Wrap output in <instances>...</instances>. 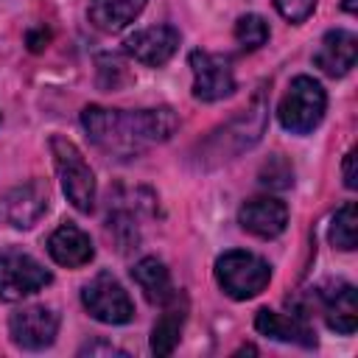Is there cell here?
I'll return each mask as SVG.
<instances>
[{
  "instance_id": "6da1fadb",
  "label": "cell",
  "mask_w": 358,
  "mask_h": 358,
  "mask_svg": "<svg viewBox=\"0 0 358 358\" xmlns=\"http://www.w3.org/2000/svg\"><path fill=\"white\" fill-rule=\"evenodd\" d=\"M81 126L101 151L117 159H131L145 148L165 143L176 131V115L168 106L137 112L87 106L81 112Z\"/></svg>"
},
{
  "instance_id": "7a4b0ae2",
  "label": "cell",
  "mask_w": 358,
  "mask_h": 358,
  "mask_svg": "<svg viewBox=\"0 0 358 358\" xmlns=\"http://www.w3.org/2000/svg\"><path fill=\"white\" fill-rule=\"evenodd\" d=\"M324 109H327V95H324L322 84L313 81L310 76H296L288 84V90L277 106V117L285 131L308 134L322 123Z\"/></svg>"
},
{
  "instance_id": "3957f363",
  "label": "cell",
  "mask_w": 358,
  "mask_h": 358,
  "mask_svg": "<svg viewBox=\"0 0 358 358\" xmlns=\"http://www.w3.org/2000/svg\"><path fill=\"white\" fill-rule=\"evenodd\" d=\"M50 151H53L56 173H59L67 201L78 213H90L95 207V176H92V168L87 165L84 154L76 148L73 140L59 137V134L50 137Z\"/></svg>"
},
{
  "instance_id": "277c9868",
  "label": "cell",
  "mask_w": 358,
  "mask_h": 358,
  "mask_svg": "<svg viewBox=\"0 0 358 358\" xmlns=\"http://www.w3.org/2000/svg\"><path fill=\"white\" fill-rule=\"evenodd\" d=\"M215 280L224 288L227 296L232 299H252L257 296L268 280H271V268L263 257L243 252V249H232L224 252L215 260Z\"/></svg>"
},
{
  "instance_id": "5b68a950",
  "label": "cell",
  "mask_w": 358,
  "mask_h": 358,
  "mask_svg": "<svg viewBox=\"0 0 358 358\" xmlns=\"http://www.w3.org/2000/svg\"><path fill=\"white\" fill-rule=\"evenodd\" d=\"M81 302L90 310V316L103 324H126L134 316V305H131L126 288L109 271L95 274L81 288Z\"/></svg>"
},
{
  "instance_id": "8992f818",
  "label": "cell",
  "mask_w": 358,
  "mask_h": 358,
  "mask_svg": "<svg viewBox=\"0 0 358 358\" xmlns=\"http://www.w3.org/2000/svg\"><path fill=\"white\" fill-rule=\"evenodd\" d=\"M50 282V271L31 255L17 249L0 252V299L17 302Z\"/></svg>"
},
{
  "instance_id": "52a82bcc",
  "label": "cell",
  "mask_w": 358,
  "mask_h": 358,
  "mask_svg": "<svg viewBox=\"0 0 358 358\" xmlns=\"http://www.w3.org/2000/svg\"><path fill=\"white\" fill-rule=\"evenodd\" d=\"M263 126H266V103H263V98H255V103L249 109H243L235 120H229L224 129H218L210 137L207 148L213 151V157L229 159L232 154H238L243 148H252L260 140Z\"/></svg>"
},
{
  "instance_id": "ba28073f",
  "label": "cell",
  "mask_w": 358,
  "mask_h": 358,
  "mask_svg": "<svg viewBox=\"0 0 358 358\" xmlns=\"http://www.w3.org/2000/svg\"><path fill=\"white\" fill-rule=\"evenodd\" d=\"M190 70H193V98L196 101H221L235 92V76L227 59L207 53V50H193L190 53Z\"/></svg>"
},
{
  "instance_id": "9c48e42d",
  "label": "cell",
  "mask_w": 358,
  "mask_h": 358,
  "mask_svg": "<svg viewBox=\"0 0 358 358\" xmlns=\"http://www.w3.org/2000/svg\"><path fill=\"white\" fill-rule=\"evenodd\" d=\"M8 333L22 350H45L59 333V316L45 305H28L8 319Z\"/></svg>"
},
{
  "instance_id": "30bf717a",
  "label": "cell",
  "mask_w": 358,
  "mask_h": 358,
  "mask_svg": "<svg viewBox=\"0 0 358 358\" xmlns=\"http://www.w3.org/2000/svg\"><path fill=\"white\" fill-rule=\"evenodd\" d=\"M48 213V187L42 182H25L8 190L0 201V215L17 229L34 227Z\"/></svg>"
},
{
  "instance_id": "8fae6325",
  "label": "cell",
  "mask_w": 358,
  "mask_h": 358,
  "mask_svg": "<svg viewBox=\"0 0 358 358\" xmlns=\"http://www.w3.org/2000/svg\"><path fill=\"white\" fill-rule=\"evenodd\" d=\"M179 48V31L171 25H151L140 28L131 36H126V50L145 67H159L165 64Z\"/></svg>"
},
{
  "instance_id": "7c38bea8",
  "label": "cell",
  "mask_w": 358,
  "mask_h": 358,
  "mask_svg": "<svg viewBox=\"0 0 358 358\" xmlns=\"http://www.w3.org/2000/svg\"><path fill=\"white\" fill-rule=\"evenodd\" d=\"M238 221L257 238H277L288 224V207L274 196H255L241 207Z\"/></svg>"
},
{
  "instance_id": "4fadbf2b",
  "label": "cell",
  "mask_w": 358,
  "mask_h": 358,
  "mask_svg": "<svg viewBox=\"0 0 358 358\" xmlns=\"http://www.w3.org/2000/svg\"><path fill=\"white\" fill-rule=\"evenodd\" d=\"M355 59H358V39L352 31H344V28L327 31L319 42L316 56H313L316 67L333 78L347 76L355 67Z\"/></svg>"
},
{
  "instance_id": "5bb4252c",
  "label": "cell",
  "mask_w": 358,
  "mask_h": 358,
  "mask_svg": "<svg viewBox=\"0 0 358 358\" xmlns=\"http://www.w3.org/2000/svg\"><path fill=\"white\" fill-rule=\"evenodd\" d=\"M48 252L59 266H67V268L87 266L95 255L90 235L76 224H62L59 229H53V235L48 238Z\"/></svg>"
},
{
  "instance_id": "9a60e30c",
  "label": "cell",
  "mask_w": 358,
  "mask_h": 358,
  "mask_svg": "<svg viewBox=\"0 0 358 358\" xmlns=\"http://www.w3.org/2000/svg\"><path fill=\"white\" fill-rule=\"evenodd\" d=\"M255 330L260 336H268L274 341H294L299 347H313L316 344V336L313 330L305 324L302 313H277V310H268V308H260L257 316H255Z\"/></svg>"
},
{
  "instance_id": "2e32d148",
  "label": "cell",
  "mask_w": 358,
  "mask_h": 358,
  "mask_svg": "<svg viewBox=\"0 0 358 358\" xmlns=\"http://www.w3.org/2000/svg\"><path fill=\"white\" fill-rule=\"evenodd\" d=\"M322 313L330 330L336 333H355L358 327V294L350 282H338L336 288L322 294Z\"/></svg>"
},
{
  "instance_id": "e0dca14e",
  "label": "cell",
  "mask_w": 358,
  "mask_h": 358,
  "mask_svg": "<svg viewBox=\"0 0 358 358\" xmlns=\"http://www.w3.org/2000/svg\"><path fill=\"white\" fill-rule=\"evenodd\" d=\"M131 277H134V282L140 285L143 296H145L151 305H165V302L176 294V288H173V282H171V274H168L165 263L157 260V257H143L140 263H134Z\"/></svg>"
},
{
  "instance_id": "ac0fdd59",
  "label": "cell",
  "mask_w": 358,
  "mask_h": 358,
  "mask_svg": "<svg viewBox=\"0 0 358 358\" xmlns=\"http://www.w3.org/2000/svg\"><path fill=\"white\" fill-rule=\"evenodd\" d=\"M162 308H165V313L157 319V324L151 330V350H154V355H171L173 347L179 344L187 302H185V296L179 299V294H173Z\"/></svg>"
},
{
  "instance_id": "d6986e66",
  "label": "cell",
  "mask_w": 358,
  "mask_h": 358,
  "mask_svg": "<svg viewBox=\"0 0 358 358\" xmlns=\"http://www.w3.org/2000/svg\"><path fill=\"white\" fill-rule=\"evenodd\" d=\"M145 0H90V22L98 31H123L143 11Z\"/></svg>"
},
{
  "instance_id": "ffe728a7",
  "label": "cell",
  "mask_w": 358,
  "mask_h": 358,
  "mask_svg": "<svg viewBox=\"0 0 358 358\" xmlns=\"http://www.w3.org/2000/svg\"><path fill=\"white\" fill-rule=\"evenodd\" d=\"M330 243L336 249H344V252L355 249V243H358V210H355V201H347L344 207L336 210L333 224H330Z\"/></svg>"
},
{
  "instance_id": "44dd1931",
  "label": "cell",
  "mask_w": 358,
  "mask_h": 358,
  "mask_svg": "<svg viewBox=\"0 0 358 358\" xmlns=\"http://www.w3.org/2000/svg\"><path fill=\"white\" fill-rule=\"evenodd\" d=\"M235 39H238L241 48L255 50V48L266 45V39H268V22L260 14H243L235 22Z\"/></svg>"
},
{
  "instance_id": "7402d4cb",
  "label": "cell",
  "mask_w": 358,
  "mask_h": 358,
  "mask_svg": "<svg viewBox=\"0 0 358 358\" xmlns=\"http://www.w3.org/2000/svg\"><path fill=\"white\" fill-rule=\"evenodd\" d=\"M260 185L274 187V190H285L294 185V168L282 154L268 157V162H263L260 168Z\"/></svg>"
},
{
  "instance_id": "603a6c76",
  "label": "cell",
  "mask_w": 358,
  "mask_h": 358,
  "mask_svg": "<svg viewBox=\"0 0 358 358\" xmlns=\"http://www.w3.org/2000/svg\"><path fill=\"white\" fill-rule=\"evenodd\" d=\"M274 6L288 22H305L313 14L316 0H274Z\"/></svg>"
},
{
  "instance_id": "cb8c5ba5",
  "label": "cell",
  "mask_w": 358,
  "mask_h": 358,
  "mask_svg": "<svg viewBox=\"0 0 358 358\" xmlns=\"http://www.w3.org/2000/svg\"><path fill=\"white\" fill-rule=\"evenodd\" d=\"M355 148H350L347 151V157H344V185L350 187V190H355L358 187V176H355Z\"/></svg>"
},
{
  "instance_id": "d4e9b609",
  "label": "cell",
  "mask_w": 358,
  "mask_h": 358,
  "mask_svg": "<svg viewBox=\"0 0 358 358\" xmlns=\"http://www.w3.org/2000/svg\"><path fill=\"white\" fill-rule=\"evenodd\" d=\"M81 352H90V355H92V352H109V355H123L120 350H115V347H109V344H90V347H84Z\"/></svg>"
},
{
  "instance_id": "484cf974",
  "label": "cell",
  "mask_w": 358,
  "mask_h": 358,
  "mask_svg": "<svg viewBox=\"0 0 358 358\" xmlns=\"http://www.w3.org/2000/svg\"><path fill=\"white\" fill-rule=\"evenodd\" d=\"M341 6H344L347 14H355L358 11V0H341Z\"/></svg>"
}]
</instances>
